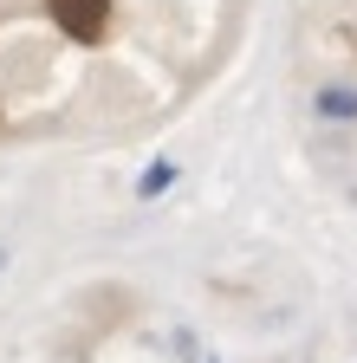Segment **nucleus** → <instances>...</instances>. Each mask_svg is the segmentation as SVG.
Segmentation results:
<instances>
[{
  "label": "nucleus",
  "mask_w": 357,
  "mask_h": 363,
  "mask_svg": "<svg viewBox=\"0 0 357 363\" xmlns=\"http://www.w3.org/2000/svg\"><path fill=\"white\" fill-rule=\"evenodd\" d=\"M0 266H7V247H0Z\"/></svg>",
  "instance_id": "obj_4"
},
{
  "label": "nucleus",
  "mask_w": 357,
  "mask_h": 363,
  "mask_svg": "<svg viewBox=\"0 0 357 363\" xmlns=\"http://www.w3.org/2000/svg\"><path fill=\"white\" fill-rule=\"evenodd\" d=\"M46 7H53V26L72 39H104L111 26V0H46Z\"/></svg>",
  "instance_id": "obj_1"
},
{
  "label": "nucleus",
  "mask_w": 357,
  "mask_h": 363,
  "mask_svg": "<svg viewBox=\"0 0 357 363\" xmlns=\"http://www.w3.org/2000/svg\"><path fill=\"white\" fill-rule=\"evenodd\" d=\"M319 117H331V123H338V117H357V91H351V84H325V91H319Z\"/></svg>",
  "instance_id": "obj_2"
},
{
  "label": "nucleus",
  "mask_w": 357,
  "mask_h": 363,
  "mask_svg": "<svg viewBox=\"0 0 357 363\" xmlns=\"http://www.w3.org/2000/svg\"><path fill=\"white\" fill-rule=\"evenodd\" d=\"M169 189H175V162H150L143 182H137V195H143V201H163Z\"/></svg>",
  "instance_id": "obj_3"
}]
</instances>
